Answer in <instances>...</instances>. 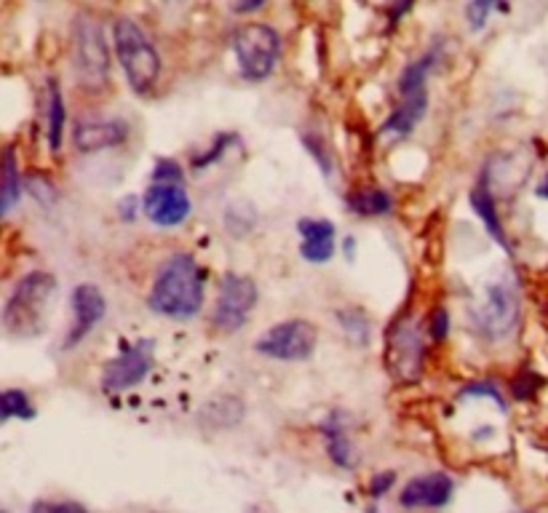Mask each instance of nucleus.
I'll return each mask as SVG.
<instances>
[{
	"label": "nucleus",
	"mask_w": 548,
	"mask_h": 513,
	"mask_svg": "<svg viewBox=\"0 0 548 513\" xmlns=\"http://www.w3.org/2000/svg\"><path fill=\"white\" fill-rule=\"evenodd\" d=\"M206 278L196 257L188 252L169 254L158 265L148 292V308L164 318L188 321L204 308Z\"/></svg>",
	"instance_id": "nucleus-1"
},
{
	"label": "nucleus",
	"mask_w": 548,
	"mask_h": 513,
	"mask_svg": "<svg viewBox=\"0 0 548 513\" xmlns=\"http://www.w3.org/2000/svg\"><path fill=\"white\" fill-rule=\"evenodd\" d=\"M54 292H57V278L51 276V273H46V270L27 273L14 286V292H11V297L3 305V313H0L3 329L11 337H22V340L43 334L46 321H49Z\"/></svg>",
	"instance_id": "nucleus-2"
},
{
	"label": "nucleus",
	"mask_w": 548,
	"mask_h": 513,
	"mask_svg": "<svg viewBox=\"0 0 548 513\" xmlns=\"http://www.w3.org/2000/svg\"><path fill=\"white\" fill-rule=\"evenodd\" d=\"M113 49L131 91L148 97L161 78V57L148 33L131 17H118L113 22Z\"/></svg>",
	"instance_id": "nucleus-3"
},
{
	"label": "nucleus",
	"mask_w": 548,
	"mask_h": 513,
	"mask_svg": "<svg viewBox=\"0 0 548 513\" xmlns=\"http://www.w3.org/2000/svg\"><path fill=\"white\" fill-rule=\"evenodd\" d=\"M70 62L83 89L102 91L110 78V46L97 17L78 14L70 33Z\"/></svg>",
	"instance_id": "nucleus-4"
},
{
	"label": "nucleus",
	"mask_w": 548,
	"mask_h": 513,
	"mask_svg": "<svg viewBox=\"0 0 548 513\" xmlns=\"http://www.w3.org/2000/svg\"><path fill=\"white\" fill-rule=\"evenodd\" d=\"M519 318H522V302L516 286L508 281L487 284L471 305V321L484 340H506L519 326Z\"/></svg>",
	"instance_id": "nucleus-5"
},
{
	"label": "nucleus",
	"mask_w": 548,
	"mask_h": 513,
	"mask_svg": "<svg viewBox=\"0 0 548 513\" xmlns=\"http://www.w3.org/2000/svg\"><path fill=\"white\" fill-rule=\"evenodd\" d=\"M233 54H236L238 73L249 83L268 81L279 65L281 38L265 22L241 25L233 35Z\"/></svg>",
	"instance_id": "nucleus-6"
},
{
	"label": "nucleus",
	"mask_w": 548,
	"mask_h": 513,
	"mask_svg": "<svg viewBox=\"0 0 548 513\" xmlns=\"http://www.w3.org/2000/svg\"><path fill=\"white\" fill-rule=\"evenodd\" d=\"M426 340L418 318L401 313L385 334V367L396 383H415L423 375Z\"/></svg>",
	"instance_id": "nucleus-7"
},
{
	"label": "nucleus",
	"mask_w": 548,
	"mask_h": 513,
	"mask_svg": "<svg viewBox=\"0 0 548 513\" xmlns=\"http://www.w3.org/2000/svg\"><path fill=\"white\" fill-rule=\"evenodd\" d=\"M316 348H319V329L308 318L279 321L254 340V351L260 356L270 361H287V364L308 361Z\"/></svg>",
	"instance_id": "nucleus-8"
},
{
	"label": "nucleus",
	"mask_w": 548,
	"mask_h": 513,
	"mask_svg": "<svg viewBox=\"0 0 548 513\" xmlns=\"http://www.w3.org/2000/svg\"><path fill=\"white\" fill-rule=\"evenodd\" d=\"M257 300H260V289L254 284V278L244 276V273H225L220 278V286H217L209 321H212L214 329L225 334L238 332L252 318Z\"/></svg>",
	"instance_id": "nucleus-9"
},
{
	"label": "nucleus",
	"mask_w": 548,
	"mask_h": 513,
	"mask_svg": "<svg viewBox=\"0 0 548 513\" xmlns=\"http://www.w3.org/2000/svg\"><path fill=\"white\" fill-rule=\"evenodd\" d=\"M156 342L153 340H140L131 342V345H123L121 353L113 356L110 361L102 364V391L105 393H123L140 385L145 377L153 372V364H156Z\"/></svg>",
	"instance_id": "nucleus-10"
},
{
	"label": "nucleus",
	"mask_w": 548,
	"mask_h": 513,
	"mask_svg": "<svg viewBox=\"0 0 548 513\" xmlns=\"http://www.w3.org/2000/svg\"><path fill=\"white\" fill-rule=\"evenodd\" d=\"M140 204L142 214L158 228H180L193 212V201L180 182H150Z\"/></svg>",
	"instance_id": "nucleus-11"
},
{
	"label": "nucleus",
	"mask_w": 548,
	"mask_h": 513,
	"mask_svg": "<svg viewBox=\"0 0 548 513\" xmlns=\"http://www.w3.org/2000/svg\"><path fill=\"white\" fill-rule=\"evenodd\" d=\"M70 308H73V326L62 342L65 351H73L75 345H81L97 329L107 313V300L97 284H78L70 294Z\"/></svg>",
	"instance_id": "nucleus-12"
},
{
	"label": "nucleus",
	"mask_w": 548,
	"mask_h": 513,
	"mask_svg": "<svg viewBox=\"0 0 548 513\" xmlns=\"http://www.w3.org/2000/svg\"><path fill=\"white\" fill-rule=\"evenodd\" d=\"M455 495V481L442 471L420 473L415 479H409L399 492V505L418 511V508H444Z\"/></svg>",
	"instance_id": "nucleus-13"
},
{
	"label": "nucleus",
	"mask_w": 548,
	"mask_h": 513,
	"mask_svg": "<svg viewBox=\"0 0 548 513\" xmlns=\"http://www.w3.org/2000/svg\"><path fill=\"white\" fill-rule=\"evenodd\" d=\"M126 139H129V123L121 118H94V121H78L73 126V147L83 155L113 150Z\"/></svg>",
	"instance_id": "nucleus-14"
},
{
	"label": "nucleus",
	"mask_w": 548,
	"mask_h": 513,
	"mask_svg": "<svg viewBox=\"0 0 548 513\" xmlns=\"http://www.w3.org/2000/svg\"><path fill=\"white\" fill-rule=\"evenodd\" d=\"M321 436H324V444H327L329 460L337 465V468H353L356 465V452H353V441L348 436V428L343 423V415L340 412H332V415L319 425Z\"/></svg>",
	"instance_id": "nucleus-15"
},
{
	"label": "nucleus",
	"mask_w": 548,
	"mask_h": 513,
	"mask_svg": "<svg viewBox=\"0 0 548 513\" xmlns=\"http://www.w3.org/2000/svg\"><path fill=\"white\" fill-rule=\"evenodd\" d=\"M471 206H474V212L479 214V220H482L484 230L490 233V238L503 249H511L506 236V228H503V222H500L498 214V201H495V193L487 182H479L474 190H471V196H468Z\"/></svg>",
	"instance_id": "nucleus-16"
},
{
	"label": "nucleus",
	"mask_w": 548,
	"mask_h": 513,
	"mask_svg": "<svg viewBox=\"0 0 548 513\" xmlns=\"http://www.w3.org/2000/svg\"><path fill=\"white\" fill-rule=\"evenodd\" d=\"M439 51L428 49L418 59H412L399 75V99H418L428 97V78L434 70Z\"/></svg>",
	"instance_id": "nucleus-17"
},
{
	"label": "nucleus",
	"mask_w": 548,
	"mask_h": 513,
	"mask_svg": "<svg viewBox=\"0 0 548 513\" xmlns=\"http://www.w3.org/2000/svg\"><path fill=\"white\" fill-rule=\"evenodd\" d=\"M244 415L246 407L238 396H217L201 409V425L209 431H228V428H236Z\"/></svg>",
	"instance_id": "nucleus-18"
},
{
	"label": "nucleus",
	"mask_w": 548,
	"mask_h": 513,
	"mask_svg": "<svg viewBox=\"0 0 548 513\" xmlns=\"http://www.w3.org/2000/svg\"><path fill=\"white\" fill-rule=\"evenodd\" d=\"M428 113V97L418 99H399V105L393 107V113L388 115L380 126V134H393V137H407L409 131L415 129Z\"/></svg>",
	"instance_id": "nucleus-19"
},
{
	"label": "nucleus",
	"mask_w": 548,
	"mask_h": 513,
	"mask_svg": "<svg viewBox=\"0 0 548 513\" xmlns=\"http://www.w3.org/2000/svg\"><path fill=\"white\" fill-rule=\"evenodd\" d=\"M22 193V177H19V163L14 147H3L0 153V220L17 206Z\"/></svg>",
	"instance_id": "nucleus-20"
},
{
	"label": "nucleus",
	"mask_w": 548,
	"mask_h": 513,
	"mask_svg": "<svg viewBox=\"0 0 548 513\" xmlns=\"http://www.w3.org/2000/svg\"><path fill=\"white\" fill-rule=\"evenodd\" d=\"M348 209L356 217H367V220H377L385 214L393 212V196L383 188H361L353 190L348 196Z\"/></svg>",
	"instance_id": "nucleus-21"
},
{
	"label": "nucleus",
	"mask_w": 548,
	"mask_h": 513,
	"mask_svg": "<svg viewBox=\"0 0 548 513\" xmlns=\"http://www.w3.org/2000/svg\"><path fill=\"white\" fill-rule=\"evenodd\" d=\"M46 139H49V147L57 153L62 147V137H65V121H67V110H65V97L59 91L57 81H49V107H46Z\"/></svg>",
	"instance_id": "nucleus-22"
},
{
	"label": "nucleus",
	"mask_w": 548,
	"mask_h": 513,
	"mask_svg": "<svg viewBox=\"0 0 548 513\" xmlns=\"http://www.w3.org/2000/svg\"><path fill=\"white\" fill-rule=\"evenodd\" d=\"M35 407L22 388H3L0 391V423L6 420H33Z\"/></svg>",
	"instance_id": "nucleus-23"
},
{
	"label": "nucleus",
	"mask_w": 548,
	"mask_h": 513,
	"mask_svg": "<svg viewBox=\"0 0 548 513\" xmlns=\"http://www.w3.org/2000/svg\"><path fill=\"white\" fill-rule=\"evenodd\" d=\"M337 321L343 326L345 337L353 342V345H367L369 334H372V324H369V316L361 308H343L337 310Z\"/></svg>",
	"instance_id": "nucleus-24"
},
{
	"label": "nucleus",
	"mask_w": 548,
	"mask_h": 513,
	"mask_svg": "<svg viewBox=\"0 0 548 513\" xmlns=\"http://www.w3.org/2000/svg\"><path fill=\"white\" fill-rule=\"evenodd\" d=\"M508 6H511V0H468V6H466L468 27H471L474 33H479V30L487 27V22H490V17L495 14V11H508Z\"/></svg>",
	"instance_id": "nucleus-25"
},
{
	"label": "nucleus",
	"mask_w": 548,
	"mask_h": 513,
	"mask_svg": "<svg viewBox=\"0 0 548 513\" xmlns=\"http://www.w3.org/2000/svg\"><path fill=\"white\" fill-rule=\"evenodd\" d=\"M335 238H303L300 257L311 265H324L335 257Z\"/></svg>",
	"instance_id": "nucleus-26"
},
{
	"label": "nucleus",
	"mask_w": 548,
	"mask_h": 513,
	"mask_svg": "<svg viewBox=\"0 0 548 513\" xmlns=\"http://www.w3.org/2000/svg\"><path fill=\"white\" fill-rule=\"evenodd\" d=\"M233 142H236V134H228V131H222V134H217V137H214V145L209 147L206 153H201V155H196V158H193V166H196V169H206L209 163H217L222 155L228 153Z\"/></svg>",
	"instance_id": "nucleus-27"
},
{
	"label": "nucleus",
	"mask_w": 548,
	"mask_h": 513,
	"mask_svg": "<svg viewBox=\"0 0 548 513\" xmlns=\"http://www.w3.org/2000/svg\"><path fill=\"white\" fill-rule=\"evenodd\" d=\"M297 233L303 238H335V225L324 217H303L297 222Z\"/></svg>",
	"instance_id": "nucleus-28"
},
{
	"label": "nucleus",
	"mask_w": 548,
	"mask_h": 513,
	"mask_svg": "<svg viewBox=\"0 0 548 513\" xmlns=\"http://www.w3.org/2000/svg\"><path fill=\"white\" fill-rule=\"evenodd\" d=\"M150 182H185V171L174 158H161L150 171Z\"/></svg>",
	"instance_id": "nucleus-29"
},
{
	"label": "nucleus",
	"mask_w": 548,
	"mask_h": 513,
	"mask_svg": "<svg viewBox=\"0 0 548 513\" xmlns=\"http://www.w3.org/2000/svg\"><path fill=\"white\" fill-rule=\"evenodd\" d=\"M426 332L431 334V340L442 342L447 340V334H450V310L447 308H434L428 313V324Z\"/></svg>",
	"instance_id": "nucleus-30"
},
{
	"label": "nucleus",
	"mask_w": 548,
	"mask_h": 513,
	"mask_svg": "<svg viewBox=\"0 0 548 513\" xmlns=\"http://www.w3.org/2000/svg\"><path fill=\"white\" fill-rule=\"evenodd\" d=\"M460 396H468V399H492L500 409H506V401H503L500 391L492 383H471V385H466Z\"/></svg>",
	"instance_id": "nucleus-31"
},
{
	"label": "nucleus",
	"mask_w": 548,
	"mask_h": 513,
	"mask_svg": "<svg viewBox=\"0 0 548 513\" xmlns=\"http://www.w3.org/2000/svg\"><path fill=\"white\" fill-rule=\"evenodd\" d=\"M33 513H89L81 503L73 500H38L33 505Z\"/></svg>",
	"instance_id": "nucleus-32"
},
{
	"label": "nucleus",
	"mask_w": 548,
	"mask_h": 513,
	"mask_svg": "<svg viewBox=\"0 0 548 513\" xmlns=\"http://www.w3.org/2000/svg\"><path fill=\"white\" fill-rule=\"evenodd\" d=\"M393 481H396V476H393L391 471H388V473H377L375 479H372V484H369V495H372V497L385 495V492L391 489Z\"/></svg>",
	"instance_id": "nucleus-33"
},
{
	"label": "nucleus",
	"mask_w": 548,
	"mask_h": 513,
	"mask_svg": "<svg viewBox=\"0 0 548 513\" xmlns=\"http://www.w3.org/2000/svg\"><path fill=\"white\" fill-rule=\"evenodd\" d=\"M412 3H415V0H391V3H388V14H391V22H399V19L407 14Z\"/></svg>",
	"instance_id": "nucleus-34"
},
{
	"label": "nucleus",
	"mask_w": 548,
	"mask_h": 513,
	"mask_svg": "<svg viewBox=\"0 0 548 513\" xmlns=\"http://www.w3.org/2000/svg\"><path fill=\"white\" fill-rule=\"evenodd\" d=\"M262 3H265V0H236L233 11H236V14H252V11L262 9Z\"/></svg>",
	"instance_id": "nucleus-35"
},
{
	"label": "nucleus",
	"mask_w": 548,
	"mask_h": 513,
	"mask_svg": "<svg viewBox=\"0 0 548 513\" xmlns=\"http://www.w3.org/2000/svg\"><path fill=\"white\" fill-rule=\"evenodd\" d=\"M134 206H137V201L134 198H126V201H121V206H118V212H121V217H126L123 222H134Z\"/></svg>",
	"instance_id": "nucleus-36"
},
{
	"label": "nucleus",
	"mask_w": 548,
	"mask_h": 513,
	"mask_svg": "<svg viewBox=\"0 0 548 513\" xmlns=\"http://www.w3.org/2000/svg\"><path fill=\"white\" fill-rule=\"evenodd\" d=\"M535 193H538V198L548 201V174H546V177H543V180L538 182V188H535Z\"/></svg>",
	"instance_id": "nucleus-37"
},
{
	"label": "nucleus",
	"mask_w": 548,
	"mask_h": 513,
	"mask_svg": "<svg viewBox=\"0 0 548 513\" xmlns=\"http://www.w3.org/2000/svg\"><path fill=\"white\" fill-rule=\"evenodd\" d=\"M0 513H9V511H0Z\"/></svg>",
	"instance_id": "nucleus-38"
}]
</instances>
